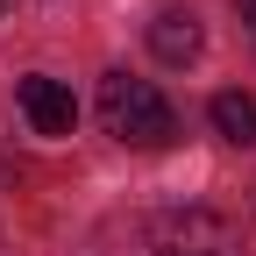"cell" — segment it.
Listing matches in <instances>:
<instances>
[{
  "label": "cell",
  "instance_id": "obj_3",
  "mask_svg": "<svg viewBox=\"0 0 256 256\" xmlns=\"http://www.w3.org/2000/svg\"><path fill=\"white\" fill-rule=\"evenodd\" d=\"M200 22H192L185 8H164V14H156L150 22V57L156 64H192V57H200Z\"/></svg>",
  "mask_w": 256,
  "mask_h": 256
},
{
  "label": "cell",
  "instance_id": "obj_1",
  "mask_svg": "<svg viewBox=\"0 0 256 256\" xmlns=\"http://www.w3.org/2000/svg\"><path fill=\"white\" fill-rule=\"evenodd\" d=\"M100 121H107V136L136 142V150H164V142L178 136L171 100H164L150 78H128V72H107V78H100Z\"/></svg>",
  "mask_w": 256,
  "mask_h": 256
},
{
  "label": "cell",
  "instance_id": "obj_5",
  "mask_svg": "<svg viewBox=\"0 0 256 256\" xmlns=\"http://www.w3.org/2000/svg\"><path fill=\"white\" fill-rule=\"evenodd\" d=\"M235 8H242V22H249V28H256V0H235Z\"/></svg>",
  "mask_w": 256,
  "mask_h": 256
},
{
  "label": "cell",
  "instance_id": "obj_2",
  "mask_svg": "<svg viewBox=\"0 0 256 256\" xmlns=\"http://www.w3.org/2000/svg\"><path fill=\"white\" fill-rule=\"evenodd\" d=\"M14 100H22V114H28V128H36V136H72V121H78L72 86L50 78V72H28V78L14 86Z\"/></svg>",
  "mask_w": 256,
  "mask_h": 256
},
{
  "label": "cell",
  "instance_id": "obj_4",
  "mask_svg": "<svg viewBox=\"0 0 256 256\" xmlns=\"http://www.w3.org/2000/svg\"><path fill=\"white\" fill-rule=\"evenodd\" d=\"M214 128H220V136H228V142H242V150H256V100H249V92H214Z\"/></svg>",
  "mask_w": 256,
  "mask_h": 256
}]
</instances>
